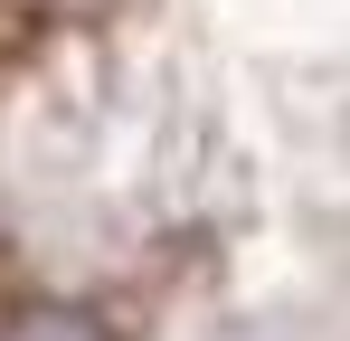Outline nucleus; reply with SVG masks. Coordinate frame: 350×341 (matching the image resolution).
<instances>
[{
  "label": "nucleus",
  "instance_id": "f257e3e1",
  "mask_svg": "<svg viewBox=\"0 0 350 341\" xmlns=\"http://www.w3.org/2000/svg\"><path fill=\"white\" fill-rule=\"evenodd\" d=\"M19 48V0H0V57Z\"/></svg>",
  "mask_w": 350,
  "mask_h": 341
}]
</instances>
